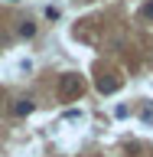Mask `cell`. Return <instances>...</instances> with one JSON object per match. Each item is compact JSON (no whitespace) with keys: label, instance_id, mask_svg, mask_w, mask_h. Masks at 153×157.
I'll use <instances>...</instances> for the list:
<instances>
[{"label":"cell","instance_id":"obj_2","mask_svg":"<svg viewBox=\"0 0 153 157\" xmlns=\"http://www.w3.org/2000/svg\"><path fill=\"white\" fill-rule=\"evenodd\" d=\"M33 108H36V105H33V101H29V98H23V101H16V105L10 108V111H13V115H20V118H23V115H29V111H33Z\"/></svg>","mask_w":153,"mask_h":157},{"label":"cell","instance_id":"obj_6","mask_svg":"<svg viewBox=\"0 0 153 157\" xmlns=\"http://www.w3.org/2000/svg\"><path fill=\"white\" fill-rule=\"evenodd\" d=\"M65 121H82V111H65Z\"/></svg>","mask_w":153,"mask_h":157},{"label":"cell","instance_id":"obj_5","mask_svg":"<svg viewBox=\"0 0 153 157\" xmlns=\"http://www.w3.org/2000/svg\"><path fill=\"white\" fill-rule=\"evenodd\" d=\"M98 88H101V92H114V88H117V78H101Z\"/></svg>","mask_w":153,"mask_h":157},{"label":"cell","instance_id":"obj_4","mask_svg":"<svg viewBox=\"0 0 153 157\" xmlns=\"http://www.w3.org/2000/svg\"><path fill=\"white\" fill-rule=\"evenodd\" d=\"M140 17H144L147 23H153V0H147L144 7H140Z\"/></svg>","mask_w":153,"mask_h":157},{"label":"cell","instance_id":"obj_3","mask_svg":"<svg viewBox=\"0 0 153 157\" xmlns=\"http://www.w3.org/2000/svg\"><path fill=\"white\" fill-rule=\"evenodd\" d=\"M20 36H23V39L36 36V23H33V20H23V23H20Z\"/></svg>","mask_w":153,"mask_h":157},{"label":"cell","instance_id":"obj_7","mask_svg":"<svg viewBox=\"0 0 153 157\" xmlns=\"http://www.w3.org/2000/svg\"><path fill=\"white\" fill-rule=\"evenodd\" d=\"M144 121H150V124H153V105H147V108H144Z\"/></svg>","mask_w":153,"mask_h":157},{"label":"cell","instance_id":"obj_1","mask_svg":"<svg viewBox=\"0 0 153 157\" xmlns=\"http://www.w3.org/2000/svg\"><path fill=\"white\" fill-rule=\"evenodd\" d=\"M82 88H85V85H82V78H78V75H65L62 82H59V95H62V98H78V95H82Z\"/></svg>","mask_w":153,"mask_h":157}]
</instances>
